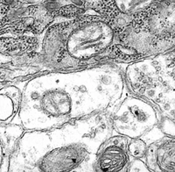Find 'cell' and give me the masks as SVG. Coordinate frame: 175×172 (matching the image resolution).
I'll list each match as a JSON object with an SVG mask.
<instances>
[{
    "label": "cell",
    "instance_id": "cell-5",
    "mask_svg": "<svg viewBox=\"0 0 175 172\" xmlns=\"http://www.w3.org/2000/svg\"><path fill=\"white\" fill-rule=\"evenodd\" d=\"M128 138L115 136L107 139L96 155L94 170L96 171H128L130 163Z\"/></svg>",
    "mask_w": 175,
    "mask_h": 172
},
{
    "label": "cell",
    "instance_id": "cell-1",
    "mask_svg": "<svg viewBox=\"0 0 175 172\" xmlns=\"http://www.w3.org/2000/svg\"><path fill=\"white\" fill-rule=\"evenodd\" d=\"M116 30L106 17L85 16L52 25L43 49L48 62L60 68L87 63L113 42Z\"/></svg>",
    "mask_w": 175,
    "mask_h": 172
},
{
    "label": "cell",
    "instance_id": "cell-4",
    "mask_svg": "<svg viewBox=\"0 0 175 172\" xmlns=\"http://www.w3.org/2000/svg\"><path fill=\"white\" fill-rule=\"evenodd\" d=\"M159 122L153 107L135 97L128 98L112 119V126L127 138H140Z\"/></svg>",
    "mask_w": 175,
    "mask_h": 172
},
{
    "label": "cell",
    "instance_id": "cell-2",
    "mask_svg": "<svg viewBox=\"0 0 175 172\" xmlns=\"http://www.w3.org/2000/svg\"><path fill=\"white\" fill-rule=\"evenodd\" d=\"M21 113L24 126L37 130L57 127L74 118V101L68 74H50L29 82Z\"/></svg>",
    "mask_w": 175,
    "mask_h": 172
},
{
    "label": "cell",
    "instance_id": "cell-7",
    "mask_svg": "<svg viewBox=\"0 0 175 172\" xmlns=\"http://www.w3.org/2000/svg\"><path fill=\"white\" fill-rule=\"evenodd\" d=\"M158 0H110L109 11L106 18L112 26H117L120 19L130 17V20L135 15L143 11Z\"/></svg>",
    "mask_w": 175,
    "mask_h": 172
},
{
    "label": "cell",
    "instance_id": "cell-8",
    "mask_svg": "<svg viewBox=\"0 0 175 172\" xmlns=\"http://www.w3.org/2000/svg\"><path fill=\"white\" fill-rule=\"evenodd\" d=\"M147 145L141 138H128V152L134 158L145 157Z\"/></svg>",
    "mask_w": 175,
    "mask_h": 172
},
{
    "label": "cell",
    "instance_id": "cell-3",
    "mask_svg": "<svg viewBox=\"0 0 175 172\" xmlns=\"http://www.w3.org/2000/svg\"><path fill=\"white\" fill-rule=\"evenodd\" d=\"M21 148L25 167H31L29 171H77L81 165L94 166L96 159L87 147L63 141L55 130L26 133Z\"/></svg>",
    "mask_w": 175,
    "mask_h": 172
},
{
    "label": "cell",
    "instance_id": "cell-6",
    "mask_svg": "<svg viewBox=\"0 0 175 172\" xmlns=\"http://www.w3.org/2000/svg\"><path fill=\"white\" fill-rule=\"evenodd\" d=\"M145 157L149 171L174 172V139L162 137L147 145Z\"/></svg>",
    "mask_w": 175,
    "mask_h": 172
}]
</instances>
